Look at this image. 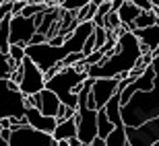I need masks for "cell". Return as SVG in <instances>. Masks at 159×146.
<instances>
[{
  "label": "cell",
  "instance_id": "obj_1",
  "mask_svg": "<svg viewBox=\"0 0 159 146\" xmlns=\"http://www.w3.org/2000/svg\"><path fill=\"white\" fill-rule=\"evenodd\" d=\"M141 41L136 39V35L132 31L122 29L116 39V47L101 58L99 64L89 66L87 76L89 78H103V76L124 78L128 76V70L134 66V62L141 58Z\"/></svg>",
  "mask_w": 159,
  "mask_h": 146
},
{
  "label": "cell",
  "instance_id": "obj_2",
  "mask_svg": "<svg viewBox=\"0 0 159 146\" xmlns=\"http://www.w3.org/2000/svg\"><path fill=\"white\" fill-rule=\"evenodd\" d=\"M120 115H122L124 126H141L151 117L159 115V91L149 88V91H136L130 95V99L120 105Z\"/></svg>",
  "mask_w": 159,
  "mask_h": 146
},
{
  "label": "cell",
  "instance_id": "obj_3",
  "mask_svg": "<svg viewBox=\"0 0 159 146\" xmlns=\"http://www.w3.org/2000/svg\"><path fill=\"white\" fill-rule=\"evenodd\" d=\"M87 78V72L77 70L75 66H64L50 78H46V88L54 91L62 103L77 107V91L81 88L83 80Z\"/></svg>",
  "mask_w": 159,
  "mask_h": 146
},
{
  "label": "cell",
  "instance_id": "obj_4",
  "mask_svg": "<svg viewBox=\"0 0 159 146\" xmlns=\"http://www.w3.org/2000/svg\"><path fill=\"white\" fill-rule=\"evenodd\" d=\"M25 113V95L15 80L0 78V117L23 115Z\"/></svg>",
  "mask_w": 159,
  "mask_h": 146
},
{
  "label": "cell",
  "instance_id": "obj_5",
  "mask_svg": "<svg viewBox=\"0 0 159 146\" xmlns=\"http://www.w3.org/2000/svg\"><path fill=\"white\" fill-rule=\"evenodd\" d=\"M128 146H151L159 140V115L151 117L141 126H124Z\"/></svg>",
  "mask_w": 159,
  "mask_h": 146
},
{
  "label": "cell",
  "instance_id": "obj_6",
  "mask_svg": "<svg viewBox=\"0 0 159 146\" xmlns=\"http://www.w3.org/2000/svg\"><path fill=\"white\" fill-rule=\"evenodd\" d=\"M8 146H56V140L50 132H41L33 126H23L11 132Z\"/></svg>",
  "mask_w": 159,
  "mask_h": 146
},
{
  "label": "cell",
  "instance_id": "obj_7",
  "mask_svg": "<svg viewBox=\"0 0 159 146\" xmlns=\"http://www.w3.org/2000/svg\"><path fill=\"white\" fill-rule=\"evenodd\" d=\"M21 66H23V76H21V80H19L21 93L23 95L39 93L41 88L46 87V76H43V72H41L35 62L31 58H27V56L21 60Z\"/></svg>",
  "mask_w": 159,
  "mask_h": 146
},
{
  "label": "cell",
  "instance_id": "obj_8",
  "mask_svg": "<svg viewBox=\"0 0 159 146\" xmlns=\"http://www.w3.org/2000/svg\"><path fill=\"white\" fill-rule=\"evenodd\" d=\"M8 43H21L27 45L31 35L37 31L35 27V17H23V15H11L8 23Z\"/></svg>",
  "mask_w": 159,
  "mask_h": 146
},
{
  "label": "cell",
  "instance_id": "obj_9",
  "mask_svg": "<svg viewBox=\"0 0 159 146\" xmlns=\"http://www.w3.org/2000/svg\"><path fill=\"white\" fill-rule=\"evenodd\" d=\"M75 119H77V136L85 146H89L91 140L97 136V109L81 107L75 113Z\"/></svg>",
  "mask_w": 159,
  "mask_h": 146
},
{
  "label": "cell",
  "instance_id": "obj_10",
  "mask_svg": "<svg viewBox=\"0 0 159 146\" xmlns=\"http://www.w3.org/2000/svg\"><path fill=\"white\" fill-rule=\"evenodd\" d=\"M118 76H103V78H93L91 82V97L95 101V109H99L107 103V99L116 93L118 88Z\"/></svg>",
  "mask_w": 159,
  "mask_h": 146
},
{
  "label": "cell",
  "instance_id": "obj_11",
  "mask_svg": "<svg viewBox=\"0 0 159 146\" xmlns=\"http://www.w3.org/2000/svg\"><path fill=\"white\" fill-rule=\"evenodd\" d=\"M25 117H27L29 126L41 130V132H50V134L54 132L56 123H58V119H56L54 115H43V113H41L37 107H33V105H27V107H25Z\"/></svg>",
  "mask_w": 159,
  "mask_h": 146
},
{
  "label": "cell",
  "instance_id": "obj_12",
  "mask_svg": "<svg viewBox=\"0 0 159 146\" xmlns=\"http://www.w3.org/2000/svg\"><path fill=\"white\" fill-rule=\"evenodd\" d=\"M136 35V39L141 41V52L147 54V52H153L159 43V23L155 25H149V27H139V29L132 31Z\"/></svg>",
  "mask_w": 159,
  "mask_h": 146
},
{
  "label": "cell",
  "instance_id": "obj_13",
  "mask_svg": "<svg viewBox=\"0 0 159 146\" xmlns=\"http://www.w3.org/2000/svg\"><path fill=\"white\" fill-rule=\"evenodd\" d=\"M60 97L54 91H50V88H41L39 91V107L37 109L43 113V115H54L56 117V113H58V107H60Z\"/></svg>",
  "mask_w": 159,
  "mask_h": 146
},
{
  "label": "cell",
  "instance_id": "obj_14",
  "mask_svg": "<svg viewBox=\"0 0 159 146\" xmlns=\"http://www.w3.org/2000/svg\"><path fill=\"white\" fill-rule=\"evenodd\" d=\"M52 136H54V140H56V142H58V140H66V138H70V136H77V119H75V115L56 123Z\"/></svg>",
  "mask_w": 159,
  "mask_h": 146
},
{
  "label": "cell",
  "instance_id": "obj_15",
  "mask_svg": "<svg viewBox=\"0 0 159 146\" xmlns=\"http://www.w3.org/2000/svg\"><path fill=\"white\" fill-rule=\"evenodd\" d=\"M116 12H118L120 23H122V25H134V19L139 17L141 8H139L136 4H132L130 0H124L122 4L116 8Z\"/></svg>",
  "mask_w": 159,
  "mask_h": 146
},
{
  "label": "cell",
  "instance_id": "obj_16",
  "mask_svg": "<svg viewBox=\"0 0 159 146\" xmlns=\"http://www.w3.org/2000/svg\"><path fill=\"white\" fill-rule=\"evenodd\" d=\"M103 109H106L107 117L112 119L114 126H124L122 122V115H120V93H118V88H116V93L107 99V103L103 105Z\"/></svg>",
  "mask_w": 159,
  "mask_h": 146
},
{
  "label": "cell",
  "instance_id": "obj_17",
  "mask_svg": "<svg viewBox=\"0 0 159 146\" xmlns=\"http://www.w3.org/2000/svg\"><path fill=\"white\" fill-rule=\"evenodd\" d=\"M114 128H116V126H114L112 119L107 117L106 109H103V107H99V109H97V136L106 140V136L110 134V132H112Z\"/></svg>",
  "mask_w": 159,
  "mask_h": 146
},
{
  "label": "cell",
  "instance_id": "obj_18",
  "mask_svg": "<svg viewBox=\"0 0 159 146\" xmlns=\"http://www.w3.org/2000/svg\"><path fill=\"white\" fill-rule=\"evenodd\" d=\"M106 146H128L124 126H116V128L106 136Z\"/></svg>",
  "mask_w": 159,
  "mask_h": 146
},
{
  "label": "cell",
  "instance_id": "obj_19",
  "mask_svg": "<svg viewBox=\"0 0 159 146\" xmlns=\"http://www.w3.org/2000/svg\"><path fill=\"white\" fill-rule=\"evenodd\" d=\"M6 56H8V62H11L12 68L19 66L21 60L25 58V45H21V43H11L8 49H6Z\"/></svg>",
  "mask_w": 159,
  "mask_h": 146
},
{
  "label": "cell",
  "instance_id": "obj_20",
  "mask_svg": "<svg viewBox=\"0 0 159 146\" xmlns=\"http://www.w3.org/2000/svg\"><path fill=\"white\" fill-rule=\"evenodd\" d=\"M155 23H159V19H157L153 8H151V11H141L139 17L134 19V29H139V27H149V25H155Z\"/></svg>",
  "mask_w": 159,
  "mask_h": 146
},
{
  "label": "cell",
  "instance_id": "obj_21",
  "mask_svg": "<svg viewBox=\"0 0 159 146\" xmlns=\"http://www.w3.org/2000/svg\"><path fill=\"white\" fill-rule=\"evenodd\" d=\"M95 11H97V6H95L93 2H87L83 8H79V11H77V15H75V21H77V23H83V21H93Z\"/></svg>",
  "mask_w": 159,
  "mask_h": 146
},
{
  "label": "cell",
  "instance_id": "obj_22",
  "mask_svg": "<svg viewBox=\"0 0 159 146\" xmlns=\"http://www.w3.org/2000/svg\"><path fill=\"white\" fill-rule=\"evenodd\" d=\"M103 27H106V31H118L120 27H122L118 12L116 11H107V15L103 17Z\"/></svg>",
  "mask_w": 159,
  "mask_h": 146
},
{
  "label": "cell",
  "instance_id": "obj_23",
  "mask_svg": "<svg viewBox=\"0 0 159 146\" xmlns=\"http://www.w3.org/2000/svg\"><path fill=\"white\" fill-rule=\"evenodd\" d=\"M87 2H91V0H60L58 4H60V8H64V11H75L77 12L79 8H83Z\"/></svg>",
  "mask_w": 159,
  "mask_h": 146
},
{
  "label": "cell",
  "instance_id": "obj_24",
  "mask_svg": "<svg viewBox=\"0 0 159 146\" xmlns=\"http://www.w3.org/2000/svg\"><path fill=\"white\" fill-rule=\"evenodd\" d=\"M75 113H77V107H70V105H66V103H60L58 113H56V119H58V122H62V119L72 117Z\"/></svg>",
  "mask_w": 159,
  "mask_h": 146
},
{
  "label": "cell",
  "instance_id": "obj_25",
  "mask_svg": "<svg viewBox=\"0 0 159 146\" xmlns=\"http://www.w3.org/2000/svg\"><path fill=\"white\" fill-rule=\"evenodd\" d=\"M11 70H12V66H11V62H8V56L0 49V78H8V76H11Z\"/></svg>",
  "mask_w": 159,
  "mask_h": 146
},
{
  "label": "cell",
  "instance_id": "obj_26",
  "mask_svg": "<svg viewBox=\"0 0 159 146\" xmlns=\"http://www.w3.org/2000/svg\"><path fill=\"white\" fill-rule=\"evenodd\" d=\"M93 49H95V35L91 33V35H89L87 39H85V43H83V54L87 56V54H91Z\"/></svg>",
  "mask_w": 159,
  "mask_h": 146
},
{
  "label": "cell",
  "instance_id": "obj_27",
  "mask_svg": "<svg viewBox=\"0 0 159 146\" xmlns=\"http://www.w3.org/2000/svg\"><path fill=\"white\" fill-rule=\"evenodd\" d=\"M132 4H136L141 11H151L153 8V4H151V0H130Z\"/></svg>",
  "mask_w": 159,
  "mask_h": 146
},
{
  "label": "cell",
  "instance_id": "obj_28",
  "mask_svg": "<svg viewBox=\"0 0 159 146\" xmlns=\"http://www.w3.org/2000/svg\"><path fill=\"white\" fill-rule=\"evenodd\" d=\"M11 6H12V2H8V0L0 2V19L6 17V15H11Z\"/></svg>",
  "mask_w": 159,
  "mask_h": 146
},
{
  "label": "cell",
  "instance_id": "obj_29",
  "mask_svg": "<svg viewBox=\"0 0 159 146\" xmlns=\"http://www.w3.org/2000/svg\"><path fill=\"white\" fill-rule=\"evenodd\" d=\"M153 68H155V88L159 91V56H153Z\"/></svg>",
  "mask_w": 159,
  "mask_h": 146
},
{
  "label": "cell",
  "instance_id": "obj_30",
  "mask_svg": "<svg viewBox=\"0 0 159 146\" xmlns=\"http://www.w3.org/2000/svg\"><path fill=\"white\" fill-rule=\"evenodd\" d=\"M41 41H46V35H43V33H39V31H35V33L31 35L29 43H41ZM29 43H27V45H29Z\"/></svg>",
  "mask_w": 159,
  "mask_h": 146
},
{
  "label": "cell",
  "instance_id": "obj_31",
  "mask_svg": "<svg viewBox=\"0 0 159 146\" xmlns=\"http://www.w3.org/2000/svg\"><path fill=\"white\" fill-rule=\"evenodd\" d=\"M11 132H12V130H11V128H6V126H4V128L0 130V138L8 142V140H11Z\"/></svg>",
  "mask_w": 159,
  "mask_h": 146
},
{
  "label": "cell",
  "instance_id": "obj_32",
  "mask_svg": "<svg viewBox=\"0 0 159 146\" xmlns=\"http://www.w3.org/2000/svg\"><path fill=\"white\" fill-rule=\"evenodd\" d=\"M151 54H153V56H159V43H157V47H155V49H153Z\"/></svg>",
  "mask_w": 159,
  "mask_h": 146
},
{
  "label": "cell",
  "instance_id": "obj_33",
  "mask_svg": "<svg viewBox=\"0 0 159 146\" xmlns=\"http://www.w3.org/2000/svg\"><path fill=\"white\" fill-rule=\"evenodd\" d=\"M0 146H8V142H6V140H2V138H0Z\"/></svg>",
  "mask_w": 159,
  "mask_h": 146
},
{
  "label": "cell",
  "instance_id": "obj_34",
  "mask_svg": "<svg viewBox=\"0 0 159 146\" xmlns=\"http://www.w3.org/2000/svg\"><path fill=\"white\" fill-rule=\"evenodd\" d=\"M8 2H17V0H8Z\"/></svg>",
  "mask_w": 159,
  "mask_h": 146
}]
</instances>
